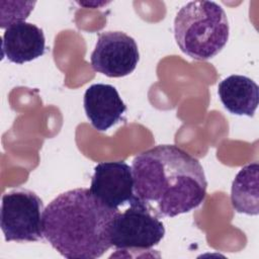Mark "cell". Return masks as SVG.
Wrapping results in <instances>:
<instances>
[{"label": "cell", "instance_id": "5", "mask_svg": "<svg viewBox=\"0 0 259 259\" xmlns=\"http://www.w3.org/2000/svg\"><path fill=\"white\" fill-rule=\"evenodd\" d=\"M44 202L28 189H14L2 196L0 226L6 242H36L44 238Z\"/></svg>", "mask_w": 259, "mask_h": 259}, {"label": "cell", "instance_id": "1", "mask_svg": "<svg viewBox=\"0 0 259 259\" xmlns=\"http://www.w3.org/2000/svg\"><path fill=\"white\" fill-rule=\"evenodd\" d=\"M135 196L157 218H173L199 206L207 181L199 161L175 145H159L132 164Z\"/></svg>", "mask_w": 259, "mask_h": 259}, {"label": "cell", "instance_id": "8", "mask_svg": "<svg viewBox=\"0 0 259 259\" xmlns=\"http://www.w3.org/2000/svg\"><path fill=\"white\" fill-rule=\"evenodd\" d=\"M84 109L92 126L104 132L123 120L126 105L116 88L109 84L97 83L89 86L84 94Z\"/></svg>", "mask_w": 259, "mask_h": 259}, {"label": "cell", "instance_id": "2", "mask_svg": "<svg viewBox=\"0 0 259 259\" xmlns=\"http://www.w3.org/2000/svg\"><path fill=\"white\" fill-rule=\"evenodd\" d=\"M117 211L102 204L88 188L65 191L44 210V237L65 258H99L112 247L109 229Z\"/></svg>", "mask_w": 259, "mask_h": 259}, {"label": "cell", "instance_id": "10", "mask_svg": "<svg viewBox=\"0 0 259 259\" xmlns=\"http://www.w3.org/2000/svg\"><path fill=\"white\" fill-rule=\"evenodd\" d=\"M218 94L225 108L236 115L253 116L259 103L258 85L243 75H231L221 81Z\"/></svg>", "mask_w": 259, "mask_h": 259}, {"label": "cell", "instance_id": "4", "mask_svg": "<svg viewBox=\"0 0 259 259\" xmlns=\"http://www.w3.org/2000/svg\"><path fill=\"white\" fill-rule=\"evenodd\" d=\"M165 236L163 223L136 196L128 207L113 217L109 238L117 251H146L158 245Z\"/></svg>", "mask_w": 259, "mask_h": 259}, {"label": "cell", "instance_id": "7", "mask_svg": "<svg viewBox=\"0 0 259 259\" xmlns=\"http://www.w3.org/2000/svg\"><path fill=\"white\" fill-rule=\"evenodd\" d=\"M89 190L106 207L119 210L135 197L132 166L124 161L97 164Z\"/></svg>", "mask_w": 259, "mask_h": 259}, {"label": "cell", "instance_id": "11", "mask_svg": "<svg viewBox=\"0 0 259 259\" xmlns=\"http://www.w3.org/2000/svg\"><path fill=\"white\" fill-rule=\"evenodd\" d=\"M257 162L244 166L232 183L231 201L236 211L251 215L259 213Z\"/></svg>", "mask_w": 259, "mask_h": 259}, {"label": "cell", "instance_id": "6", "mask_svg": "<svg viewBox=\"0 0 259 259\" xmlns=\"http://www.w3.org/2000/svg\"><path fill=\"white\" fill-rule=\"evenodd\" d=\"M140 60L136 40L122 31L98 33L90 62L94 71L110 78L130 75Z\"/></svg>", "mask_w": 259, "mask_h": 259}, {"label": "cell", "instance_id": "9", "mask_svg": "<svg viewBox=\"0 0 259 259\" xmlns=\"http://www.w3.org/2000/svg\"><path fill=\"white\" fill-rule=\"evenodd\" d=\"M46 38L41 28L29 22L8 26L2 35V56L15 64H24L41 57Z\"/></svg>", "mask_w": 259, "mask_h": 259}, {"label": "cell", "instance_id": "12", "mask_svg": "<svg viewBox=\"0 0 259 259\" xmlns=\"http://www.w3.org/2000/svg\"><path fill=\"white\" fill-rule=\"evenodd\" d=\"M35 1L27 2H8V8H1V28H7L8 26L25 21L27 16L33 10Z\"/></svg>", "mask_w": 259, "mask_h": 259}, {"label": "cell", "instance_id": "3", "mask_svg": "<svg viewBox=\"0 0 259 259\" xmlns=\"http://www.w3.org/2000/svg\"><path fill=\"white\" fill-rule=\"evenodd\" d=\"M225 10L213 1L197 0L183 5L174 19V35L180 50L192 59L215 57L229 39Z\"/></svg>", "mask_w": 259, "mask_h": 259}]
</instances>
